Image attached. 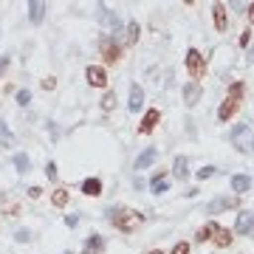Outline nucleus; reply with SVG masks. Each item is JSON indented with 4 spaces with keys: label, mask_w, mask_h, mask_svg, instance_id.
Listing matches in <instances>:
<instances>
[{
    "label": "nucleus",
    "mask_w": 254,
    "mask_h": 254,
    "mask_svg": "<svg viewBox=\"0 0 254 254\" xmlns=\"http://www.w3.org/2000/svg\"><path fill=\"white\" fill-rule=\"evenodd\" d=\"M108 218H110V223H113L119 232H136V226L144 220V215H141V212H136V209L119 206V209H110Z\"/></svg>",
    "instance_id": "nucleus-1"
},
{
    "label": "nucleus",
    "mask_w": 254,
    "mask_h": 254,
    "mask_svg": "<svg viewBox=\"0 0 254 254\" xmlns=\"http://www.w3.org/2000/svg\"><path fill=\"white\" fill-rule=\"evenodd\" d=\"M243 91H246L243 82H232V88H229V96L223 99V105L218 108V119H220V122H229V119L237 113V105H240V99H243Z\"/></svg>",
    "instance_id": "nucleus-2"
},
{
    "label": "nucleus",
    "mask_w": 254,
    "mask_h": 254,
    "mask_svg": "<svg viewBox=\"0 0 254 254\" xmlns=\"http://www.w3.org/2000/svg\"><path fill=\"white\" fill-rule=\"evenodd\" d=\"M232 147L237 153H254V127L246 122V125H237L232 130Z\"/></svg>",
    "instance_id": "nucleus-3"
},
{
    "label": "nucleus",
    "mask_w": 254,
    "mask_h": 254,
    "mask_svg": "<svg viewBox=\"0 0 254 254\" xmlns=\"http://www.w3.org/2000/svg\"><path fill=\"white\" fill-rule=\"evenodd\" d=\"M184 63H187V71H190L192 79H200V76L206 73V60H203V54H200L198 48H190Z\"/></svg>",
    "instance_id": "nucleus-4"
},
{
    "label": "nucleus",
    "mask_w": 254,
    "mask_h": 254,
    "mask_svg": "<svg viewBox=\"0 0 254 254\" xmlns=\"http://www.w3.org/2000/svg\"><path fill=\"white\" fill-rule=\"evenodd\" d=\"M99 54H102V60L108 65H113L119 60V54H122V46H119L113 37H102V43H99Z\"/></svg>",
    "instance_id": "nucleus-5"
},
{
    "label": "nucleus",
    "mask_w": 254,
    "mask_h": 254,
    "mask_svg": "<svg viewBox=\"0 0 254 254\" xmlns=\"http://www.w3.org/2000/svg\"><path fill=\"white\" fill-rule=\"evenodd\" d=\"M85 79L91 88H105L108 85V71L99 68V65H88V71H85Z\"/></svg>",
    "instance_id": "nucleus-6"
},
{
    "label": "nucleus",
    "mask_w": 254,
    "mask_h": 254,
    "mask_svg": "<svg viewBox=\"0 0 254 254\" xmlns=\"http://www.w3.org/2000/svg\"><path fill=\"white\" fill-rule=\"evenodd\" d=\"M161 122V113H158V108H153V110H147L144 113V119H141V127H138V133L141 136H150L155 130V125Z\"/></svg>",
    "instance_id": "nucleus-7"
},
{
    "label": "nucleus",
    "mask_w": 254,
    "mask_h": 254,
    "mask_svg": "<svg viewBox=\"0 0 254 254\" xmlns=\"http://www.w3.org/2000/svg\"><path fill=\"white\" fill-rule=\"evenodd\" d=\"M46 11H48L46 3H40V0H28V20H31V26H40V23L46 20Z\"/></svg>",
    "instance_id": "nucleus-8"
},
{
    "label": "nucleus",
    "mask_w": 254,
    "mask_h": 254,
    "mask_svg": "<svg viewBox=\"0 0 254 254\" xmlns=\"http://www.w3.org/2000/svg\"><path fill=\"white\" fill-rule=\"evenodd\" d=\"M181 93H184V105H187V108H195L200 102V85L198 82H187Z\"/></svg>",
    "instance_id": "nucleus-9"
},
{
    "label": "nucleus",
    "mask_w": 254,
    "mask_h": 254,
    "mask_svg": "<svg viewBox=\"0 0 254 254\" xmlns=\"http://www.w3.org/2000/svg\"><path fill=\"white\" fill-rule=\"evenodd\" d=\"M144 108V88L141 85H130V102H127V110L136 113V110Z\"/></svg>",
    "instance_id": "nucleus-10"
},
{
    "label": "nucleus",
    "mask_w": 254,
    "mask_h": 254,
    "mask_svg": "<svg viewBox=\"0 0 254 254\" xmlns=\"http://www.w3.org/2000/svg\"><path fill=\"white\" fill-rule=\"evenodd\" d=\"M99 17H102V23H105L108 28H113V34L122 28V20H119V14H116V11H110L108 6H102V3H99Z\"/></svg>",
    "instance_id": "nucleus-11"
},
{
    "label": "nucleus",
    "mask_w": 254,
    "mask_h": 254,
    "mask_svg": "<svg viewBox=\"0 0 254 254\" xmlns=\"http://www.w3.org/2000/svg\"><path fill=\"white\" fill-rule=\"evenodd\" d=\"M82 254H105V237H102V235H91L88 240H85Z\"/></svg>",
    "instance_id": "nucleus-12"
},
{
    "label": "nucleus",
    "mask_w": 254,
    "mask_h": 254,
    "mask_svg": "<svg viewBox=\"0 0 254 254\" xmlns=\"http://www.w3.org/2000/svg\"><path fill=\"white\" fill-rule=\"evenodd\" d=\"M237 206V198H215L209 203V215H218V212H226V209H235Z\"/></svg>",
    "instance_id": "nucleus-13"
},
{
    "label": "nucleus",
    "mask_w": 254,
    "mask_h": 254,
    "mask_svg": "<svg viewBox=\"0 0 254 254\" xmlns=\"http://www.w3.org/2000/svg\"><path fill=\"white\" fill-rule=\"evenodd\" d=\"M252 220H254V212H240L237 223H235V232L237 235H252Z\"/></svg>",
    "instance_id": "nucleus-14"
},
{
    "label": "nucleus",
    "mask_w": 254,
    "mask_h": 254,
    "mask_svg": "<svg viewBox=\"0 0 254 254\" xmlns=\"http://www.w3.org/2000/svg\"><path fill=\"white\" fill-rule=\"evenodd\" d=\"M17 144V138H14V133L9 130V125L0 119V150H11V147Z\"/></svg>",
    "instance_id": "nucleus-15"
},
{
    "label": "nucleus",
    "mask_w": 254,
    "mask_h": 254,
    "mask_svg": "<svg viewBox=\"0 0 254 254\" xmlns=\"http://www.w3.org/2000/svg\"><path fill=\"white\" fill-rule=\"evenodd\" d=\"M155 161H158V150H155V147H147L144 153L136 158V170H147V167L155 164Z\"/></svg>",
    "instance_id": "nucleus-16"
},
{
    "label": "nucleus",
    "mask_w": 254,
    "mask_h": 254,
    "mask_svg": "<svg viewBox=\"0 0 254 254\" xmlns=\"http://www.w3.org/2000/svg\"><path fill=\"white\" fill-rule=\"evenodd\" d=\"M212 14H215V28H218V31H226V26H229L226 6H223V3H215V6H212Z\"/></svg>",
    "instance_id": "nucleus-17"
},
{
    "label": "nucleus",
    "mask_w": 254,
    "mask_h": 254,
    "mask_svg": "<svg viewBox=\"0 0 254 254\" xmlns=\"http://www.w3.org/2000/svg\"><path fill=\"white\" fill-rule=\"evenodd\" d=\"M252 190V178H249V175H232V192H235V195H243V192H249Z\"/></svg>",
    "instance_id": "nucleus-18"
},
{
    "label": "nucleus",
    "mask_w": 254,
    "mask_h": 254,
    "mask_svg": "<svg viewBox=\"0 0 254 254\" xmlns=\"http://www.w3.org/2000/svg\"><path fill=\"white\" fill-rule=\"evenodd\" d=\"M82 192H85L88 198H99L102 195V181L99 178H85V181H82Z\"/></svg>",
    "instance_id": "nucleus-19"
},
{
    "label": "nucleus",
    "mask_w": 254,
    "mask_h": 254,
    "mask_svg": "<svg viewBox=\"0 0 254 254\" xmlns=\"http://www.w3.org/2000/svg\"><path fill=\"white\" fill-rule=\"evenodd\" d=\"M212 240H215V246L226 249V246H232V240H235V237H232V232H229V229L218 226V229H215V237H212Z\"/></svg>",
    "instance_id": "nucleus-20"
},
{
    "label": "nucleus",
    "mask_w": 254,
    "mask_h": 254,
    "mask_svg": "<svg viewBox=\"0 0 254 254\" xmlns=\"http://www.w3.org/2000/svg\"><path fill=\"white\" fill-rule=\"evenodd\" d=\"M150 190H153L155 195H164V192L170 190V181L164 178V173H158V175H153V178H150Z\"/></svg>",
    "instance_id": "nucleus-21"
},
{
    "label": "nucleus",
    "mask_w": 254,
    "mask_h": 254,
    "mask_svg": "<svg viewBox=\"0 0 254 254\" xmlns=\"http://www.w3.org/2000/svg\"><path fill=\"white\" fill-rule=\"evenodd\" d=\"M51 206H57V209L68 206V190H65V187H57V190L51 192Z\"/></svg>",
    "instance_id": "nucleus-22"
},
{
    "label": "nucleus",
    "mask_w": 254,
    "mask_h": 254,
    "mask_svg": "<svg viewBox=\"0 0 254 254\" xmlns=\"http://www.w3.org/2000/svg\"><path fill=\"white\" fill-rule=\"evenodd\" d=\"M187 164H190V161H187L184 155H178V158H175V161H173V173L178 175L181 181H184V178H187V175H190V170H187Z\"/></svg>",
    "instance_id": "nucleus-23"
},
{
    "label": "nucleus",
    "mask_w": 254,
    "mask_h": 254,
    "mask_svg": "<svg viewBox=\"0 0 254 254\" xmlns=\"http://www.w3.org/2000/svg\"><path fill=\"white\" fill-rule=\"evenodd\" d=\"M215 229H218V223H215V220H212V223H206V226L203 229H198V243H206V240H212V235H215Z\"/></svg>",
    "instance_id": "nucleus-24"
},
{
    "label": "nucleus",
    "mask_w": 254,
    "mask_h": 254,
    "mask_svg": "<svg viewBox=\"0 0 254 254\" xmlns=\"http://www.w3.org/2000/svg\"><path fill=\"white\" fill-rule=\"evenodd\" d=\"M14 167H17L20 173H28V167H31V158L26 153H14Z\"/></svg>",
    "instance_id": "nucleus-25"
},
{
    "label": "nucleus",
    "mask_w": 254,
    "mask_h": 254,
    "mask_svg": "<svg viewBox=\"0 0 254 254\" xmlns=\"http://www.w3.org/2000/svg\"><path fill=\"white\" fill-rule=\"evenodd\" d=\"M138 34H141V26H138L136 20H130V23H127V43H136Z\"/></svg>",
    "instance_id": "nucleus-26"
},
{
    "label": "nucleus",
    "mask_w": 254,
    "mask_h": 254,
    "mask_svg": "<svg viewBox=\"0 0 254 254\" xmlns=\"http://www.w3.org/2000/svg\"><path fill=\"white\" fill-rule=\"evenodd\" d=\"M113 108H116V93L108 91L105 96H102V110H113Z\"/></svg>",
    "instance_id": "nucleus-27"
},
{
    "label": "nucleus",
    "mask_w": 254,
    "mask_h": 254,
    "mask_svg": "<svg viewBox=\"0 0 254 254\" xmlns=\"http://www.w3.org/2000/svg\"><path fill=\"white\" fill-rule=\"evenodd\" d=\"M14 240H17V243H28V240H31V232H28V229H17V232H14Z\"/></svg>",
    "instance_id": "nucleus-28"
},
{
    "label": "nucleus",
    "mask_w": 254,
    "mask_h": 254,
    "mask_svg": "<svg viewBox=\"0 0 254 254\" xmlns=\"http://www.w3.org/2000/svg\"><path fill=\"white\" fill-rule=\"evenodd\" d=\"M28 102H31V93H28L26 88H23V91H17V105H20V108H26Z\"/></svg>",
    "instance_id": "nucleus-29"
},
{
    "label": "nucleus",
    "mask_w": 254,
    "mask_h": 254,
    "mask_svg": "<svg viewBox=\"0 0 254 254\" xmlns=\"http://www.w3.org/2000/svg\"><path fill=\"white\" fill-rule=\"evenodd\" d=\"M215 175V167H200L198 170V181H206V178H212Z\"/></svg>",
    "instance_id": "nucleus-30"
},
{
    "label": "nucleus",
    "mask_w": 254,
    "mask_h": 254,
    "mask_svg": "<svg viewBox=\"0 0 254 254\" xmlns=\"http://www.w3.org/2000/svg\"><path fill=\"white\" fill-rule=\"evenodd\" d=\"M170 254H190V243H184V240H181V243H175Z\"/></svg>",
    "instance_id": "nucleus-31"
},
{
    "label": "nucleus",
    "mask_w": 254,
    "mask_h": 254,
    "mask_svg": "<svg viewBox=\"0 0 254 254\" xmlns=\"http://www.w3.org/2000/svg\"><path fill=\"white\" fill-rule=\"evenodd\" d=\"M46 175H48V181H57V164L54 161L46 164Z\"/></svg>",
    "instance_id": "nucleus-32"
},
{
    "label": "nucleus",
    "mask_w": 254,
    "mask_h": 254,
    "mask_svg": "<svg viewBox=\"0 0 254 254\" xmlns=\"http://www.w3.org/2000/svg\"><path fill=\"white\" fill-rule=\"evenodd\" d=\"M54 88H57V79H54V76L43 79V91H54Z\"/></svg>",
    "instance_id": "nucleus-33"
},
{
    "label": "nucleus",
    "mask_w": 254,
    "mask_h": 254,
    "mask_svg": "<svg viewBox=\"0 0 254 254\" xmlns=\"http://www.w3.org/2000/svg\"><path fill=\"white\" fill-rule=\"evenodd\" d=\"M40 195H43V187H28V198H40Z\"/></svg>",
    "instance_id": "nucleus-34"
},
{
    "label": "nucleus",
    "mask_w": 254,
    "mask_h": 254,
    "mask_svg": "<svg viewBox=\"0 0 254 254\" xmlns=\"http://www.w3.org/2000/svg\"><path fill=\"white\" fill-rule=\"evenodd\" d=\"M249 43H252V31L246 28V31H243V37H240V46H249Z\"/></svg>",
    "instance_id": "nucleus-35"
},
{
    "label": "nucleus",
    "mask_w": 254,
    "mask_h": 254,
    "mask_svg": "<svg viewBox=\"0 0 254 254\" xmlns=\"http://www.w3.org/2000/svg\"><path fill=\"white\" fill-rule=\"evenodd\" d=\"M6 68H9V57H0V76L6 73Z\"/></svg>",
    "instance_id": "nucleus-36"
},
{
    "label": "nucleus",
    "mask_w": 254,
    "mask_h": 254,
    "mask_svg": "<svg viewBox=\"0 0 254 254\" xmlns=\"http://www.w3.org/2000/svg\"><path fill=\"white\" fill-rule=\"evenodd\" d=\"M65 223H68V229H73L76 223H79V218H76V215H71V218H65Z\"/></svg>",
    "instance_id": "nucleus-37"
},
{
    "label": "nucleus",
    "mask_w": 254,
    "mask_h": 254,
    "mask_svg": "<svg viewBox=\"0 0 254 254\" xmlns=\"http://www.w3.org/2000/svg\"><path fill=\"white\" fill-rule=\"evenodd\" d=\"M249 23L254 26V3H249Z\"/></svg>",
    "instance_id": "nucleus-38"
},
{
    "label": "nucleus",
    "mask_w": 254,
    "mask_h": 254,
    "mask_svg": "<svg viewBox=\"0 0 254 254\" xmlns=\"http://www.w3.org/2000/svg\"><path fill=\"white\" fill-rule=\"evenodd\" d=\"M144 254H164L161 249H150V252H144Z\"/></svg>",
    "instance_id": "nucleus-39"
},
{
    "label": "nucleus",
    "mask_w": 254,
    "mask_h": 254,
    "mask_svg": "<svg viewBox=\"0 0 254 254\" xmlns=\"http://www.w3.org/2000/svg\"><path fill=\"white\" fill-rule=\"evenodd\" d=\"M249 57H252V60H254V46H252V54H249Z\"/></svg>",
    "instance_id": "nucleus-40"
},
{
    "label": "nucleus",
    "mask_w": 254,
    "mask_h": 254,
    "mask_svg": "<svg viewBox=\"0 0 254 254\" xmlns=\"http://www.w3.org/2000/svg\"><path fill=\"white\" fill-rule=\"evenodd\" d=\"M252 235H254V220H252Z\"/></svg>",
    "instance_id": "nucleus-41"
},
{
    "label": "nucleus",
    "mask_w": 254,
    "mask_h": 254,
    "mask_svg": "<svg viewBox=\"0 0 254 254\" xmlns=\"http://www.w3.org/2000/svg\"><path fill=\"white\" fill-rule=\"evenodd\" d=\"M63 254H73V252H63Z\"/></svg>",
    "instance_id": "nucleus-42"
},
{
    "label": "nucleus",
    "mask_w": 254,
    "mask_h": 254,
    "mask_svg": "<svg viewBox=\"0 0 254 254\" xmlns=\"http://www.w3.org/2000/svg\"><path fill=\"white\" fill-rule=\"evenodd\" d=\"M0 34H3V31H0Z\"/></svg>",
    "instance_id": "nucleus-43"
}]
</instances>
